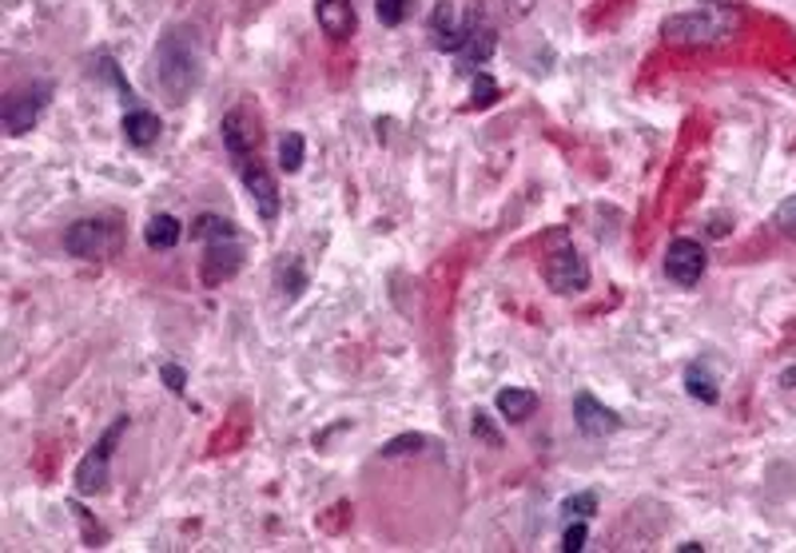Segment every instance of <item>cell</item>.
Segmentation results:
<instances>
[{
    "label": "cell",
    "mask_w": 796,
    "mask_h": 553,
    "mask_svg": "<svg viewBox=\"0 0 796 553\" xmlns=\"http://www.w3.org/2000/svg\"><path fill=\"white\" fill-rule=\"evenodd\" d=\"M740 28V12L725 0H697L693 9L674 12L662 24V36L677 48H721Z\"/></svg>",
    "instance_id": "obj_2"
},
{
    "label": "cell",
    "mask_w": 796,
    "mask_h": 553,
    "mask_svg": "<svg viewBox=\"0 0 796 553\" xmlns=\"http://www.w3.org/2000/svg\"><path fill=\"white\" fill-rule=\"evenodd\" d=\"M219 136H224V147L239 164V159H247L259 147V120L247 108H231L224 116V124H219Z\"/></svg>",
    "instance_id": "obj_10"
},
{
    "label": "cell",
    "mask_w": 796,
    "mask_h": 553,
    "mask_svg": "<svg viewBox=\"0 0 796 553\" xmlns=\"http://www.w3.org/2000/svg\"><path fill=\"white\" fill-rule=\"evenodd\" d=\"M474 100L478 104L494 100V84H490V76H483V72H478V80H474Z\"/></svg>",
    "instance_id": "obj_30"
},
{
    "label": "cell",
    "mask_w": 796,
    "mask_h": 553,
    "mask_svg": "<svg viewBox=\"0 0 796 553\" xmlns=\"http://www.w3.org/2000/svg\"><path fill=\"white\" fill-rule=\"evenodd\" d=\"M561 514L566 518H594L597 514V494L594 490H585V494H573L561 502Z\"/></svg>",
    "instance_id": "obj_21"
},
{
    "label": "cell",
    "mask_w": 796,
    "mask_h": 553,
    "mask_svg": "<svg viewBox=\"0 0 796 553\" xmlns=\"http://www.w3.org/2000/svg\"><path fill=\"white\" fill-rule=\"evenodd\" d=\"M239 260H243V248H239L236 239H227V243H207V255H203V282H224L239 272Z\"/></svg>",
    "instance_id": "obj_14"
},
{
    "label": "cell",
    "mask_w": 796,
    "mask_h": 553,
    "mask_svg": "<svg viewBox=\"0 0 796 553\" xmlns=\"http://www.w3.org/2000/svg\"><path fill=\"white\" fill-rule=\"evenodd\" d=\"M685 390H689V398L705 402V407H713L721 398L717 378H713V371H709L705 362H689V366H685Z\"/></svg>",
    "instance_id": "obj_18"
},
{
    "label": "cell",
    "mask_w": 796,
    "mask_h": 553,
    "mask_svg": "<svg viewBox=\"0 0 796 553\" xmlns=\"http://www.w3.org/2000/svg\"><path fill=\"white\" fill-rule=\"evenodd\" d=\"M427 438L423 434H403V438H391L382 446V458H399V454H411V450H423Z\"/></svg>",
    "instance_id": "obj_24"
},
{
    "label": "cell",
    "mask_w": 796,
    "mask_h": 553,
    "mask_svg": "<svg viewBox=\"0 0 796 553\" xmlns=\"http://www.w3.org/2000/svg\"><path fill=\"white\" fill-rule=\"evenodd\" d=\"M152 80L168 104H188L203 80V45L195 28H171L152 52Z\"/></svg>",
    "instance_id": "obj_1"
},
{
    "label": "cell",
    "mask_w": 796,
    "mask_h": 553,
    "mask_svg": "<svg viewBox=\"0 0 796 553\" xmlns=\"http://www.w3.org/2000/svg\"><path fill=\"white\" fill-rule=\"evenodd\" d=\"M304 272H299V260H283L280 263V287H283V294H292V299H295V294H299V291H304Z\"/></svg>",
    "instance_id": "obj_23"
},
{
    "label": "cell",
    "mask_w": 796,
    "mask_h": 553,
    "mask_svg": "<svg viewBox=\"0 0 796 553\" xmlns=\"http://www.w3.org/2000/svg\"><path fill=\"white\" fill-rule=\"evenodd\" d=\"M494 45H498V36H494V28L486 24L483 9H471V16H466V40H462V48H459V60L466 64V69L486 64L490 52H494Z\"/></svg>",
    "instance_id": "obj_12"
},
{
    "label": "cell",
    "mask_w": 796,
    "mask_h": 553,
    "mask_svg": "<svg viewBox=\"0 0 796 553\" xmlns=\"http://www.w3.org/2000/svg\"><path fill=\"white\" fill-rule=\"evenodd\" d=\"M502 9L510 21H522V16H530V9H534V0H502Z\"/></svg>",
    "instance_id": "obj_29"
},
{
    "label": "cell",
    "mask_w": 796,
    "mask_h": 553,
    "mask_svg": "<svg viewBox=\"0 0 796 553\" xmlns=\"http://www.w3.org/2000/svg\"><path fill=\"white\" fill-rule=\"evenodd\" d=\"M144 239H147V248L152 251H171L183 239V227H180L176 215H152L147 227H144Z\"/></svg>",
    "instance_id": "obj_17"
},
{
    "label": "cell",
    "mask_w": 796,
    "mask_h": 553,
    "mask_svg": "<svg viewBox=\"0 0 796 553\" xmlns=\"http://www.w3.org/2000/svg\"><path fill=\"white\" fill-rule=\"evenodd\" d=\"M159 378H164V383H168V390L171 395H183V386H188V374L180 371V366H159Z\"/></svg>",
    "instance_id": "obj_27"
},
{
    "label": "cell",
    "mask_w": 796,
    "mask_h": 553,
    "mask_svg": "<svg viewBox=\"0 0 796 553\" xmlns=\"http://www.w3.org/2000/svg\"><path fill=\"white\" fill-rule=\"evenodd\" d=\"M546 282L558 294H582L590 287V263L582 260V251L578 248L554 251L550 263H546Z\"/></svg>",
    "instance_id": "obj_7"
},
{
    "label": "cell",
    "mask_w": 796,
    "mask_h": 553,
    "mask_svg": "<svg viewBox=\"0 0 796 553\" xmlns=\"http://www.w3.org/2000/svg\"><path fill=\"white\" fill-rule=\"evenodd\" d=\"M123 140L132 147H152L159 140V132H164V124H159L156 112H144V108H132V112H123V124H120Z\"/></svg>",
    "instance_id": "obj_15"
},
{
    "label": "cell",
    "mask_w": 796,
    "mask_h": 553,
    "mask_svg": "<svg viewBox=\"0 0 796 553\" xmlns=\"http://www.w3.org/2000/svg\"><path fill=\"white\" fill-rule=\"evenodd\" d=\"M474 434H478V438L483 442H490V446H498V430L490 426V414H483V410H474Z\"/></svg>",
    "instance_id": "obj_28"
},
{
    "label": "cell",
    "mask_w": 796,
    "mask_h": 553,
    "mask_svg": "<svg viewBox=\"0 0 796 553\" xmlns=\"http://www.w3.org/2000/svg\"><path fill=\"white\" fill-rule=\"evenodd\" d=\"M191 239H200V243H227V239H236V224L224 219V215H200L191 224Z\"/></svg>",
    "instance_id": "obj_19"
},
{
    "label": "cell",
    "mask_w": 796,
    "mask_h": 553,
    "mask_svg": "<svg viewBox=\"0 0 796 553\" xmlns=\"http://www.w3.org/2000/svg\"><path fill=\"white\" fill-rule=\"evenodd\" d=\"M573 422H578V430H582L585 438H609V434L621 430L617 410L602 407L590 390H578V395H573Z\"/></svg>",
    "instance_id": "obj_8"
},
{
    "label": "cell",
    "mask_w": 796,
    "mask_h": 553,
    "mask_svg": "<svg viewBox=\"0 0 796 553\" xmlns=\"http://www.w3.org/2000/svg\"><path fill=\"white\" fill-rule=\"evenodd\" d=\"M585 538H590V526H585V518H578L573 526H566V533H561V550L566 553L585 550Z\"/></svg>",
    "instance_id": "obj_25"
},
{
    "label": "cell",
    "mask_w": 796,
    "mask_h": 553,
    "mask_svg": "<svg viewBox=\"0 0 796 553\" xmlns=\"http://www.w3.org/2000/svg\"><path fill=\"white\" fill-rule=\"evenodd\" d=\"M709 267V255L697 239H674L669 251H665V275L677 282V287H697L701 275Z\"/></svg>",
    "instance_id": "obj_6"
},
{
    "label": "cell",
    "mask_w": 796,
    "mask_h": 553,
    "mask_svg": "<svg viewBox=\"0 0 796 553\" xmlns=\"http://www.w3.org/2000/svg\"><path fill=\"white\" fill-rule=\"evenodd\" d=\"M314 21H319L323 36H331L335 45H343V40L355 36L359 16H355V4H351V0H314Z\"/></svg>",
    "instance_id": "obj_11"
},
{
    "label": "cell",
    "mask_w": 796,
    "mask_h": 553,
    "mask_svg": "<svg viewBox=\"0 0 796 553\" xmlns=\"http://www.w3.org/2000/svg\"><path fill=\"white\" fill-rule=\"evenodd\" d=\"M48 96H52L48 84H28V88L9 92V100H4V108H0L4 132H9V136H24V132H33V124L40 120V112H45Z\"/></svg>",
    "instance_id": "obj_5"
},
{
    "label": "cell",
    "mask_w": 796,
    "mask_h": 553,
    "mask_svg": "<svg viewBox=\"0 0 796 553\" xmlns=\"http://www.w3.org/2000/svg\"><path fill=\"white\" fill-rule=\"evenodd\" d=\"M430 36H435V48H442V52H459L462 40H466V21H459L450 0H438L435 12H430Z\"/></svg>",
    "instance_id": "obj_13"
},
{
    "label": "cell",
    "mask_w": 796,
    "mask_h": 553,
    "mask_svg": "<svg viewBox=\"0 0 796 553\" xmlns=\"http://www.w3.org/2000/svg\"><path fill=\"white\" fill-rule=\"evenodd\" d=\"M120 248V227L112 219H76L64 231V251L76 260H104Z\"/></svg>",
    "instance_id": "obj_3"
},
{
    "label": "cell",
    "mask_w": 796,
    "mask_h": 553,
    "mask_svg": "<svg viewBox=\"0 0 796 553\" xmlns=\"http://www.w3.org/2000/svg\"><path fill=\"white\" fill-rule=\"evenodd\" d=\"M239 176H243V188L251 192V200H256V212L263 215V219H275V215H280V188L271 180V171L259 164V156L239 159Z\"/></svg>",
    "instance_id": "obj_9"
},
{
    "label": "cell",
    "mask_w": 796,
    "mask_h": 553,
    "mask_svg": "<svg viewBox=\"0 0 796 553\" xmlns=\"http://www.w3.org/2000/svg\"><path fill=\"white\" fill-rule=\"evenodd\" d=\"M776 227H781V231H788V236H796V195L776 207Z\"/></svg>",
    "instance_id": "obj_26"
},
{
    "label": "cell",
    "mask_w": 796,
    "mask_h": 553,
    "mask_svg": "<svg viewBox=\"0 0 796 553\" xmlns=\"http://www.w3.org/2000/svg\"><path fill=\"white\" fill-rule=\"evenodd\" d=\"M123 430H128V414L116 418L112 426L104 430V438L96 442L84 458H80V466H76V490L80 494H100L104 485H108V462H112V450H116V442L123 438Z\"/></svg>",
    "instance_id": "obj_4"
},
{
    "label": "cell",
    "mask_w": 796,
    "mask_h": 553,
    "mask_svg": "<svg viewBox=\"0 0 796 553\" xmlns=\"http://www.w3.org/2000/svg\"><path fill=\"white\" fill-rule=\"evenodd\" d=\"M494 407H498L502 418H510V422H526V418L538 410V395H534V390H522V386H506V390H498Z\"/></svg>",
    "instance_id": "obj_16"
},
{
    "label": "cell",
    "mask_w": 796,
    "mask_h": 553,
    "mask_svg": "<svg viewBox=\"0 0 796 553\" xmlns=\"http://www.w3.org/2000/svg\"><path fill=\"white\" fill-rule=\"evenodd\" d=\"M375 12H379V21L387 28H399L406 21V12H411V0H375Z\"/></svg>",
    "instance_id": "obj_22"
},
{
    "label": "cell",
    "mask_w": 796,
    "mask_h": 553,
    "mask_svg": "<svg viewBox=\"0 0 796 553\" xmlns=\"http://www.w3.org/2000/svg\"><path fill=\"white\" fill-rule=\"evenodd\" d=\"M304 152H307L304 136H299V132H287V136H283V144H280V168L283 171H299V168H304Z\"/></svg>",
    "instance_id": "obj_20"
}]
</instances>
